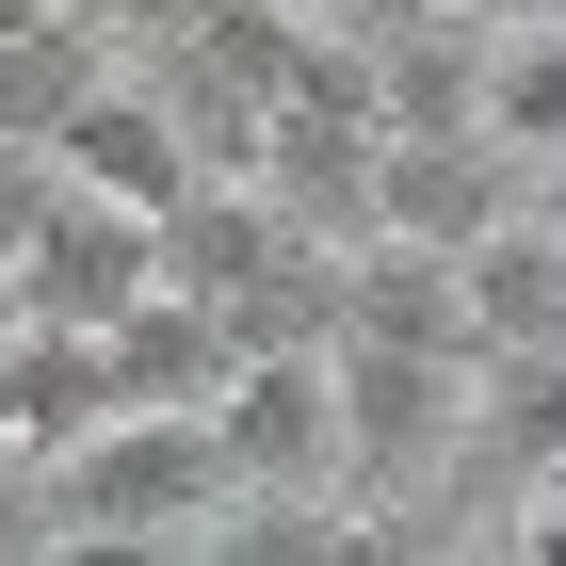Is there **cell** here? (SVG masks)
I'll return each mask as SVG.
<instances>
[{"instance_id":"1","label":"cell","mask_w":566,"mask_h":566,"mask_svg":"<svg viewBox=\"0 0 566 566\" xmlns=\"http://www.w3.org/2000/svg\"><path fill=\"white\" fill-rule=\"evenodd\" d=\"M33 485H49V534H195L227 502V453H211L195 405H114V421H82Z\"/></svg>"},{"instance_id":"2","label":"cell","mask_w":566,"mask_h":566,"mask_svg":"<svg viewBox=\"0 0 566 566\" xmlns=\"http://www.w3.org/2000/svg\"><path fill=\"white\" fill-rule=\"evenodd\" d=\"M324 405H340V502H453V405H470V356L324 340Z\"/></svg>"},{"instance_id":"3","label":"cell","mask_w":566,"mask_h":566,"mask_svg":"<svg viewBox=\"0 0 566 566\" xmlns=\"http://www.w3.org/2000/svg\"><path fill=\"white\" fill-rule=\"evenodd\" d=\"M243 502H340V405H324V340L307 356H227V389L195 405Z\"/></svg>"},{"instance_id":"4","label":"cell","mask_w":566,"mask_h":566,"mask_svg":"<svg viewBox=\"0 0 566 566\" xmlns=\"http://www.w3.org/2000/svg\"><path fill=\"white\" fill-rule=\"evenodd\" d=\"M17 324H65V340H97L130 292H163V243H146V211H114V195H65L49 178V211H33V243H17Z\"/></svg>"},{"instance_id":"5","label":"cell","mask_w":566,"mask_h":566,"mask_svg":"<svg viewBox=\"0 0 566 566\" xmlns=\"http://www.w3.org/2000/svg\"><path fill=\"white\" fill-rule=\"evenodd\" d=\"M502 211H518V163H502L485 130H373V243L470 260Z\"/></svg>"},{"instance_id":"6","label":"cell","mask_w":566,"mask_h":566,"mask_svg":"<svg viewBox=\"0 0 566 566\" xmlns=\"http://www.w3.org/2000/svg\"><path fill=\"white\" fill-rule=\"evenodd\" d=\"M49 178H65V195H114V211H146V227L195 195V178H178L163 97L130 82V49H114V82H97V97H65V114H49Z\"/></svg>"},{"instance_id":"7","label":"cell","mask_w":566,"mask_h":566,"mask_svg":"<svg viewBox=\"0 0 566 566\" xmlns=\"http://www.w3.org/2000/svg\"><path fill=\"white\" fill-rule=\"evenodd\" d=\"M566 470V356H470V405H453V485L470 502H518Z\"/></svg>"},{"instance_id":"8","label":"cell","mask_w":566,"mask_h":566,"mask_svg":"<svg viewBox=\"0 0 566 566\" xmlns=\"http://www.w3.org/2000/svg\"><path fill=\"white\" fill-rule=\"evenodd\" d=\"M146 243H163V292H195V307H243V292H275V275L324 260V243H307V227H275L243 178H195V195H178Z\"/></svg>"},{"instance_id":"9","label":"cell","mask_w":566,"mask_h":566,"mask_svg":"<svg viewBox=\"0 0 566 566\" xmlns=\"http://www.w3.org/2000/svg\"><path fill=\"white\" fill-rule=\"evenodd\" d=\"M453 324H470V356H566V243L534 211H502L453 260Z\"/></svg>"},{"instance_id":"10","label":"cell","mask_w":566,"mask_h":566,"mask_svg":"<svg viewBox=\"0 0 566 566\" xmlns=\"http://www.w3.org/2000/svg\"><path fill=\"white\" fill-rule=\"evenodd\" d=\"M470 65H485V17H437V0H405V17L356 33L373 130H470Z\"/></svg>"},{"instance_id":"11","label":"cell","mask_w":566,"mask_h":566,"mask_svg":"<svg viewBox=\"0 0 566 566\" xmlns=\"http://www.w3.org/2000/svg\"><path fill=\"white\" fill-rule=\"evenodd\" d=\"M227 307H195V292H130L114 324H97V373H114V405H211L227 389Z\"/></svg>"},{"instance_id":"12","label":"cell","mask_w":566,"mask_h":566,"mask_svg":"<svg viewBox=\"0 0 566 566\" xmlns=\"http://www.w3.org/2000/svg\"><path fill=\"white\" fill-rule=\"evenodd\" d=\"M470 130L502 146L518 178L566 163V33L551 17H485V65H470Z\"/></svg>"},{"instance_id":"13","label":"cell","mask_w":566,"mask_h":566,"mask_svg":"<svg viewBox=\"0 0 566 566\" xmlns=\"http://www.w3.org/2000/svg\"><path fill=\"white\" fill-rule=\"evenodd\" d=\"M17 470H49L82 421H114V373H97V340H65V324H17Z\"/></svg>"},{"instance_id":"14","label":"cell","mask_w":566,"mask_h":566,"mask_svg":"<svg viewBox=\"0 0 566 566\" xmlns=\"http://www.w3.org/2000/svg\"><path fill=\"white\" fill-rule=\"evenodd\" d=\"M114 82V33L97 17H49V33H0V146H49V114L65 97Z\"/></svg>"},{"instance_id":"15","label":"cell","mask_w":566,"mask_h":566,"mask_svg":"<svg viewBox=\"0 0 566 566\" xmlns=\"http://www.w3.org/2000/svg\"><path fill=\"white\" fill-rule=\"evenodd\" d=\"M178 566H324V502H243L227 485L211 518L178 534Z\"/></svg>"},{"instance_id":"16","label":"cell","mask_w":566,"mask_h":566,"mask_svg":"<svg viewBox=\"0 0 566 566\" xmlns=\"http://www.w3.org/2000/svg\"><path fill=\"white\" fill-rule=\"evenodd\" d=\"M33 211H49V146H0V260L33 243Z\"/></svg>"},{"instance_id":"17","label":"cell","mask_w":566,"mask_h":566,"mask_svg":"<svg viewBox=\"0 0 566 566\" xmlns=\"http://www.w3.org/2000/svg\"><path fill=\"white\" fill-rule=\"evenodd\" d=\"M33 566H178V534H49Z\"/></svg>"},{"instance_id":"18","label":"cell","mask_w":566,"mask_h":566,"mask_svg":"<svg viewBox=\"0 0 566 566\" xmlns=\"http://www.w3.org/2000/svg\"><path fill=\"white\" fill-rule=\"evenodd\" d=\"M518 211H534V227L566 243V163H551V178H518Z\"/></svg>"},{"instance_id":"19","label":"cell","mask_w":566,"mask_h":566,"mask_svg":"<svg viewBox=\"0 0 566 566\" xmlns=\"http://www.w3.org/2000/svg\"><path fill=\"white\" fill-rule=\"evenodd\" d=\"M49 17H82V0H0V33H49Z\"/></svg>"},{"instance_id":"20","label":"cell","mask_w":566,"mask_h":566,"mask_svg":"<svg viewBox=\"0 0 566 566\" xmlns=\"http://www.w3.org/2000/svg\"><path fill=\"white\" fill-rule=\"evenodd\" d=\"M502 17H551V33H566V0H502Z\"/></svg>"},{"instance_id":"21","label":"cell","mask_w":566,"mask_h":566,"mask_svg":"<svg viewBox=\"0 0 566 566\" xmlns=\"http://www.w3.org/2000/svg\"><path fill=\"white\" fill-rule=\"evenodd\" d=\"M0 340H17V275H0Z\"/></svg>"},{"instance_id":"22","label":"cell","mask_w":566,"mask_h":566,"mask_svg":"<svg viewBox=\"0 0 566 566\" xmlns=\"http://www.w3.org/2000/svg\"><path fill=\"white\" fill-rule=\"evenodd\" d=\"M437 17H502V0H437Z\"/></svg>"}]
</instances>
